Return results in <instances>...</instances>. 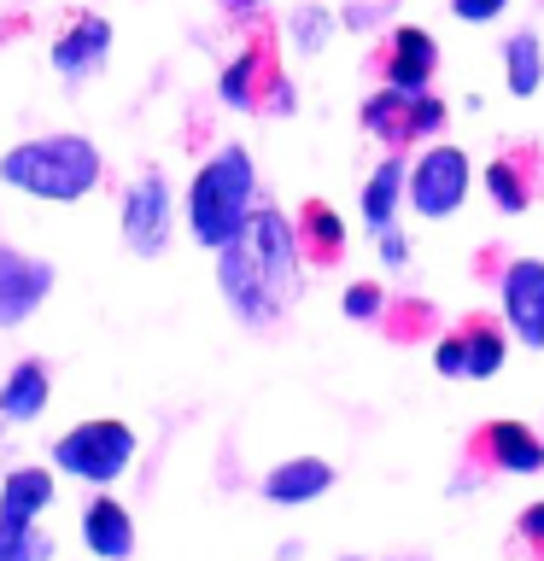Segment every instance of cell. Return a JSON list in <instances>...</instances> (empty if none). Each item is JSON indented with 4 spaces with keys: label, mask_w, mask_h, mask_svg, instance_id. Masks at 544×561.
Listing matches in <instances>:
<instances>
[{
    "label": "cell",
    "mask_w": 544,
    "mask_h": 561,
    "mask_svg": "<svg viewBox=\"0 0 544 561\" xmlns=\"http://www.w3.org/2000/svg\"><path fill=\"white\" fill-rule=\"evenodd\" d=\"M340 310L351 316V322H381V310H386V293L375 287V280H351L345 298H340Z\"/></svg>",
    "instance_id": "28"
},
{
    "label": "cell",
    "mask_w": 544,
    "mask_h": 561,
    "mask_svg": "<svg viewBox=\"0 0 544 561\" xmlns=\"http://www.w3.org/2000/svg\"><path fill=\"white\" fill-rule=\"evenodd\" d=\"M468 182H474V170H468V152L463 147H428L410 164V175H404V193H410V205H416V217H456L468 199Z\"/></svg>",
    "instance_id": "5"
},
{
    "label": "cell",
    "mask_w": 544,
    "mask_h": 561,
    "mask_svg": "<svg viewBox=\"0 0 544 561\" xmlns=\"http://www.w3.org/2000/svg\"><path fill=\"white\" fill-rule=\"evenodd\" d=\"M135 427L117 415H100V421H82L70 427L59 445H53V468L70 473V480H88V485H112L123 468L135 462Z\"/></svg>",
    "instance_id": "3"
},
{
    "label": "cell",
    "mask_w": 544,
    "mask_h": 561,
    "mask_svg": "<svg viewBox=\"0 0 544 561\" xmlns=\"http://www.w3.org/2000/svg\"><path fill=\"white\" fill-rule=\"evenodd\" d=\"M498 298H503V328L521 345L544 351V257H503Z\"/></svg>",
    "instance_id": "6"
},
{
    "label": "cell",
    "mask_w": 544,
    "mask_h": 561,
    "mask_svg": "<svg viewBox=\"0 0 544 561\" xmlns=\"http://www.w3.org/2000/svg\"><path fill=\"white\" fill-rule=\"evenodd\" d=\"M258 205V170H252V152L240 140H228L193 170L188 182V228H193V245L217 252L246 228Z\"/></svg>",
    "instance_id": "2"
},
{
    "label": "cell",
    "mask_w": 544,
    "mask_h": 561,
    "mask_svg": "<svg viewBox=\"0 0 544 561\" xmlns=\"http://www.w3.org/2000/svg\"><path fill=\"white\" fill-rule=\"evenodd\" d=\"M333 18L328 7H316V0H305V7H293V18H287V35H293V47L298 53H322L328 47V35H333Z\"/></svg>",
    "instance_id": "26"
},
{
    "label": "cell",
    "mask_w": 544,
    "mask_h": 561,
    "mask_svg": "<svg viewBox=\"0 0 544 561\" xmlns=\"http://www.w3.org/2000/svg\"><path fill=\"white\" fill-rule=\"evenodd\" d=\"M433 368H439L445 380H468V345H463V328L445 333V340L433 345Z\"/></svg>",
    "instance_id": "29"
},
{
    "label": "cell",
    "mask_w": 544,
    "mask_h": 561,
    "mask_svg": "<svg viewBox=\"0 0 544 561\" xmlns=\"http://www.w3.org/2000/svg\"><path fill=\"white\" fill-rule=\"evenodd\" d=\"M404 152H393V158H381L375 164V175H369V187H363V222L375 228H393V210H398V199H404Z\"/></svg>",
    "instance_id": "21"
},
{
    "label": "cell",
    "mask_w": 544,
    "mask_h": 561,
    "mask_svg": "<svg viewBox=\"0 0 544 561\" xmlns=\"http://www.w3.org/2000/svg\"><path fill=\"white\" fill-rule=\"evenodd\" d=\"M503 7H509V0H451V12L463 18V24H491Z\"/></svg>",
    "instance_id": "32"
},
{
    "label": "cell",
    "mask_w": 544,
    "mask_h": 561,
    "mask_svg": "<svg viewBox=\"0 0 544 561\" xmlns=\"http://www.w3.org/2000/svg\"><path fill=\"white\" fill-rule=\"evenodd\" d=\"M381 263H386V270H404V263H410V240H404L398 234V228H381Z\"/></svg>",
    "instance_id": "33"
},
{
    "label": "cell",
    "mask_w": 544,
    "mask_h": 561,
    "mask_svg": "<svg viewBox=\"0 0 544 561\" xmlns=\"http://www.w3.org/2000/svg\"><path fill=\"white\" fill-rule=\"evenodd\" d=\"M445 117H451V105L439 94H428V88L410 94V112H404V147H410V140H433L439 129H445Z\"/></svg>",
    "instance_id": "27"
},
{
    "label": "cell",
    "mask_w": 544,
    "mask_h": 561,
    "mask_svg": "<svg viewBox=\"0 0 544 561\" xmlns=\"http://www.w3.org/2000/svg\"><path fill=\"white\" fill-rule=\"evenodd\" d=\"M53 503V473L47 468H12L0 480V520L12 526H35V515H47Z\"/></svg>",
    "instance_id": "19"
},
{
    "label": "cell",
    "mask_w": 544,
    "mask_h": 561,
    "mask_svg": "<svg viewBox=\"0 0 544 561\" xmlns=\"http://www.w3.org/2000/svg\"><path fill=\"white\" fill-rule=\"evenodd\" d=\"M468 462L486 473H539L544 468V438L526 421H480L468 438Z\"/></svg>",
    "instance_id": "11"
},
{
    "label": "cell",
    "mask_w": 544,
    "mask_h": 561,
    "mask_svg": "<svg viewBox=\"0 0 544 561\" xmlns=\"http://www.w3.org/2000/svg\"><path fill=\"white\" fill-rule=\"evenodd\" d=\"M503 82H509V94H515V100H533L539 94V82H544V42H539L533 30L509 35V47H503Z\"/></svg>",
    "instance_id": "22"
},
{
    "label": "cell",
    "mask_w": 544,
    "mask_h": 561,
    "mask_svg": "<svg viewBox=\"0 0 544 561\" xmlns=\"http://www.w3.org/2000/svg\"><path fill=\"white\" fill-rule=\"evenodd\" d=\"M386 12H393V0H363V7L351 0V7L340 12V24H345V30H375Z\"/></svg>",
    "instance_id": "31"
},
{
    "label": "cell",
    "mask_w": 544,
    "mask_h": 561,
    "mask_svg": "<svg viewBox=\"0 0 544 561\" xmlns=\"http://www.w3.org/2000/svg\"><path fill=\"white\" fill-rule=\"evenodd\" d=\"M258 7H263V0H223V12H228V18H252Z\"/></svg>",
    "instance_id": "35"
},
{
    "label": "cell",
    "mask_w": 544,
    "mask_h": 561,
    "mask_svg": "<svg viewBox=\"0 0 544 561\" xmlns=\"http://www.w3.org/2000/svg\"><path fill=\"white\" fill-rule=\"evenodd\" d=\"M463 345H468V380H491L509 357V328L498 322V316H468Z\"/></svg>",
    "instance_id": "20"
},
{
    "label": "cell",
    "mask_w": 544,
    "mask_h": 561,
    "mask_svg": "<svg viewBox=\"0 0 544 561\" xmlns=\"http://www.w3.org/2000/svg\"><path fill=\"white\" fill-rule=\"evenodd\" d=\"M328 485H333V462H322V456H287V462H275L263 473V497L281 503V508L316 503Z\"/></svg>",
    "instance_id": "17"
},
{
    "label": "cell",
    "mask_w": 544,
    "mask_h": 561,
    "mask_svg": "<svg viewBox=\"0 0 544 561\" xmlns=\"http://www.w3.org/2000/svg\"><path fill=\"white\" fill-rule=\"evenodd\" d=\"M386 561H428V556H386Z\"/></svg>",
    "instance_id": "36"
},
{
    "label": "cell",
    "mask_w": 544,
    "mask_h": 561,
    "mask_svg": "<svg viewBox=\"0 0 544 561\" xmlns=\"http://www.w3.org/2000/svg\"><path fill=\"white\" fill-rule=\"evenodd\" d=\"M123 245L135 257H158L170 245V182L165 170L135 175L129 193H123Z\"/></svg>",
    "instance_id": "8"
},
{
    "label": "cell",
    "mask_w": 544,
    "mask_h": 561,
    "mask_svg": "<svg viewBox=\"0 0 544 561\" xmlns=\"http://www.w3.org/2000/svg\"><path fill=\"white\" fill-rule=\"evenodd\" d=\"M53 280L59 275H53L47 257H30V252H18V245H0V333L24 328L30 316L47 305Z\"/></svg>",
    "instance_id": "10"
},
{
    "label": "cell",
    "mask_w": 544,
    "mask_h": 561,
    "mask_svg": "<svg viewBox=\"0 0 544 561\" xmlns=\"http://www.w3.org/2000/svg\"><path fill=\"white\" fill-rule=\"evenodd\" d=\"M53 398V368L42 357H24L7 368V386H0V421L7 427H30V421H42Z\"/></svg>",
    "instance_id": "16"
},
{
    "label": "cell",
    "mask_w": 544,
    "mask_h": 561,
    "mask_svg": "<svg viewBox=\"0 0 544 561\" xmlns=\"http://www.w3.org/2000/svg\"><path fill=\"white\" fill-rule=\"evenodd\" d=\"M82 543L100 561H129L135 556V520L117 497H94L82 508Z\"/></svg>",
    "instance_id": "18"
},
{
    "label": "cell",
    "mask_w": 544,
    "mask_h": 561,
    "mask_svg": "<svg viewBox=\"0 0 544 561\" xmlns=\"http://www.w3.org/2000/svg\"><path fill=\"white\" fill-rule=\"evenodd\" d=\"M275 77H281V70H275V47H270V35H252V42L240 47V59H228V65H223V77H217V100H223V105H235V112H258Z\"/></svg>",
    "instance_id": "14"
},
{
    "label": "cell",
    "mask_w": 544,
    "mask_h": 561,
    "mask_svg": "<svg viewBox=\"0 0 544 561\" xmlns=\"http://www.w3.org/2000/svg\"><path fill=\"white\" fill-rule=\"evenodd\" d=\"M47 59H53V70H59L65 82L100 77L105 59H112V24H105L100 12H70V24L53 35Z\"/></svg>",
    "instance_id": "12"
},
{
    "label": "cell",
    "mask_w": 544,
    "mask_h": 561,
    "mask_svg": "<svg viewBox=\"0 0 544 561\" xmlns=\"http://www.w3.org/2000/svg\"><path fill=\"white\" fill-rule=\"evenodd\" d=\"M293 234H298V257H305L310 270H333V263L345 257V217L328 199H305V205H298Z\"/></svg>",
    "instance_id": "15"
},
{
    "label": "cell",
    "mask_w": 544,
    "mask_h": 561,
    "mask_svg": "<svg viewBox=\"0 0 544 561\" xmlns=\"http://www.w3.org/2000/svg\"><path fill=\"white\" fill-rule=\"evenodd\" d=\"M53 556H59L53 533H42V526H12V520H0V561H53Z\"/></svg>",
    "instance_id": "25"
},
{
    "label": "cell",
    "mask_w": 544,
    "mask_h": 561,
    "mask_svg": "<svg viewBox=\"0 0 544 561\" xmlns=\"http://www.w3.org/2000/svg\"><path fill=\"white\" fill-rule=\"evenodd\" d=\"M404 112H410V94L381 88V94L363 100V129L375 140H386V147H404Z\"/></svg>",
    "instance_id": "23"
},
{
    "label": "cell",
    "mask_w": 544,
    "mask_h": 561,
    "mask_svg": "<svg viewBox=\"0 0 544 561\" xmlns=\"http://www.w3.org/2000/svg\"><path fill=\"white\" fill-rule=\"evenodd\" d=\"M439 322V310L428 305V298H398V305H386L381 310V322L375 328H386V340H428V328Z\"/></svg>",
    "instance_id": "24"
},
{
    "label": "cell",
    "mask_w": 544,
    "mask_h": 561,
    "mask_svg": "<svg viewBox=\"0 0 544 561\" xmlns=\"http://www.w3.org/2000/svg\"><path fill=\"white\" fill-rule=\"evenodd\" d=\"M240 240H246V252H252L258 263V280H263V293L275 298L281 310L298 298V287H305V257H298V234H293V217L287 210H275V205H252V217H246L240 228Z\"/></svg>",
    "instance_id": "4"
},
{
    "label": "cell",
    "mask_w": 544,
    "mask_h": 561,
    "mask_svg": "<svg viewBox=\"0 0 544 561\" xmlns=\"http://www.w3.org/2000/svg\"><path fill=\"white\" fill-rule=\"evenodd\" d=\"M539 187H544V147L539 140H515V147H503L486 164V193L503 217H521Z\"/></svg>",
    "instance_id": "13"
},
{
    "label": "cell",
    "mask_w": 544,
    "mask_h": 561,
    "mask_svg": "<svg viewBox=\"0 0 544 561\" xmlns=\"http://www.w3.org/2000/svg\"><path fill=\"white\" fill-rule=\"evenodd\" d=\"M0 182L30 193V199L77 205L105 182V158L88 135H35L0 158Z\"/></svg>",
    "instance_id": "1"
},
{
    "label": "cell",
    "mask_w": 544,
    "mask_h": 561,
    "mask_svg": "<svg viewBox=\"0 0 544 561\" xmlns=\"http://www.w3.org/2000/svg\"><path fill=\"white\" fill-rule=\"evenodd\" d=\"M217 287H223V305L240 316V328L263 333V328H275V322H281V305H275L270 293H263L258 263H252V252H246V240H240V234L228 240V245H217Z\"/></svg>",
    "instance_id": "7"
},
{
    "label": "cell",
    "mask_w": 544,
    "mask_h": 561,
    "mask_svg": "<svg viewBox=\"0 0 544 561\" xmlns=\"http://www.w3.org/2000/svg\"><path fill=\"white\" fill-rule=\"evenodd\" d=\"M340 561H363V556H340Z\"/></svg>",
    "instance_id": "37"
},
{
    "label": "cell",
    "mask_w": 544,
    "mask_h": 561,
    "mask_svg": "<svg viewBox=\"0 0 544 561\" xmlns=\"http://www.w3.org/2000/svg\"><path fill=\"white\" fill-rule=\"evenodd\" d=\"M375 70L386 88H398V94H421V88H433L439 77V42L421 24H398L386 30V42L375 53Z\"/></svg>",
    "instance_id": "9"
},
{
    "label": "cell",
    "mask_w": 544,
    "mask_h": 561,
    "mask_svg": "<svg viewBox=\"0 0 544 561\" xmlns=\"http://www.w3.org/2000/svg\"><path fill=\"white\" fill-rule=\"evenodd\" d=\"M293 105H298V100H293V82H287V77H275V82H270V94H263V105H258V112L293 117Z\"/></svg>",
    "instance_id": "34"
},
{
    "label": "cell",
    "mask_w": 544,
    "mask_h": 561,
    "mask_svg": "<svg viewBox=\"0 0 544 561\" xmlns=\"http://www.w3.org/2000/svg\"><path fill=\"white\" fill-rule=\"evenodd\" d=\"M515 543H521V550H533V556L544 561V497H539V503H526L521 515H515Z\"/></svg>",
    "instance_id": "30"
}]
</instances>
